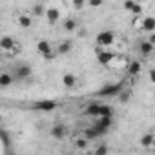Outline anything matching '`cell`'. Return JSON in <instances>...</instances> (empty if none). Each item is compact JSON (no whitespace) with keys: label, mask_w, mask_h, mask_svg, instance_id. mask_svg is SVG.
I'll return each instance as SVG.
<instances>
[{"label":"cell","mask_w":155,"mask_h":155,"mask_svg":"<svg viewBox=\"0 0 155 155\" xmlns=\"http://www.w3.org/2000/svg\"><path fill=\"white\" fill-rule=\"evenodd\" d=\"M106 153H108V146H104V144L95 150V155H106Z\"/></svg>","instance_id":"f546056e"},{"label":"cell","mask_w":155,"mask_h":155,"mask_svg":"<svg viewBox=\"0 0 155 155\" xmlns=\"http://www.w3.org/2000/svg\"><path fill=\"white\" fill-rule=\"evenodd\" d=\"M46 9H48V8H44L42 4H35V6H33V15H35V17H42V15H46Z\"/></svg>","instance_id":"d4e9b609"},{"label":"cell","mask_w":155,"mask_h":155,"mask_svg":"<svg viewBox=\"0 0 155 155\" xmlns=\"http://www.w3.org/2000/svg\"><path fill=\"white\" fill-rule=\"evenodd\" d=\"M31 73H33V69H31L29 64H18L13 69L15 81H26V79H29V77H31Z\"/></svg>","instance_id":"7a4b0ae2"},{"label":"cell","mask_w":155,"mask_h":155,"mask_svg":"<svg viewBox=\"0 0 155 155\" xmlns=\"http://www.w3.org/2000/svg\"><path fill=\"white\" fill-rule=\"evenodd\" d=\"M99 117H113V108L106 106V104H101V115Z\"/></svg>","instance_id":"603a6c76"},{"label":"cell","mask_w":155,"mask_h":155,"mask_svg":"<svg viewBox=\"0 0 155 155\" xmlns=\"http://www.w3.org/2000/svg\"><path fill=\"white\" fill-rule=\"evenodd\" d=\"M113 58H115V53H111V51L99 49V53H97V60H99L102 66H110V64L113 62Z\"/></svg>","instance_id":"52a82bcc"},{"label":"cell","mask_w":155,"mask_h":155,"mask_svg":"<svg viewBox=\"0 0 155 155\" xmlns=\"http://www.w3.org/2000/svg\"><path fill=\"white\" fill-rule=\"evenodd\" d=\"M0 139H2L4 146H8V144H9V135H8V131H6V130H2V131H0Z\"/></svg>","instance_id":"83f0119b"},{"label":"cell","mask_w":155,"mask_h":155,"mask_svg":"<svg viewBox=\"0 0 155 155\" xmlns=\"http://www.w3.org/2000/svg\"><path fill=\"white\" fill-rule=\"evenodd\" d=\"M37 49H38V53H40L44 58H49V60L57 55V51H53V48H51V44H49L48 40H38Z\"/></svg>","instance_id":"277c9868"},{"label":"cell","mask_w":155,"mask_h":155,"mask_svg":"<svg viewBox=\"0 0 155 155\" xmlns=\"http://www.w3.org/2000/svg\"><path fill=\"white\" fill-rule=\"evenodd\" d=\"M153 51H155V44H151L148 38H146V40H142V42L139 44V53H140L142 57H150Z\"/></svg>","instance_id":"9c48e42d"},{"label":"cell","mask_w":155,"mask_h":155,"mask_svg":"<svg viewBox=\"0 0 155 155\" xmlns=\"http://www.w3.org/2000/svg\"><path fill=\"white\" fill-rule=\"evenodd\" d=\"M84 137H88L90 140H95V139L101 137V133H99V130H97L95 126H91V128H86V130H84Z\"/></svg>","instance_id":"ffe728a7"},{"label":"cell","mask_w":155,"mask_h":155,"mask_svg":"<svg viewBox=\"0 0 155 155\" xmlns=\"http://www.w3.org/2000/svg\"><path fill=\"white\" fill-rule=\"evenodd\" d=\"M73 49V42H69V40H64V42H60L58 46H57V55H68L69 51Z\"/></svg>","instance_id":"9a60e30c"},{"label":"cell","mask_w":155,"mask_h":155,"mask_svg":"<svg viewBox=\"0 0 155 155\" xmlns=\"http://www.w3.org/2000/svg\"><path fill=\"white\" fill-rule=\"evenodd\" d=\"M58 18H60V9L58 8H48L46 9V20H48V24H57L58 22Z\"/></svg>","instance_id":"ba28073f"},{"label":"cell","mask_w":155,"mask_h":155,"mask_svg":"<svg viewBox=\"0 0 155 155\" xmlns=\"http://www.w3.org/2000/svg\"><path fill=\"white\" fill-rule=\"evenodd\" d=\"M84 115H90V117H99L101 115V104L93 102V104H88L86 110H84Z\"/></svg>","instance_id":"e0dca14e"},{"label":"cell","mask_w":155,"mask_h":155,"mask_svg":"<svg viewBox=\"0 0 155 155\" xmlns=\"http://www.w3.org/2000/svg\"><path fill=\"white\" fill-rule=\"evenodd\" d=\"M51 137L57 139V140L64 139V137H66V126H64V124H55V126L51 128Z\"/></svg>","instance_id":"7c38bea8"},{"label":"cell","mask_w":155,"mask_h":155,"mask_svg":"<svg viewBox=\"0 0 155 155\" xmlns=\"http://www.w3.org/2000/svg\"><path fill=\"white\" fill-rule=\"evenodd\" d=\"M86 4H88V0H71V6H73V9H77V11H81Z\"/></svg>","instance_id":"484cf974"},{"label":"cell","mask_w":155,"mask_h":155,"mask_svg":"<svg viewBox=\"0 0 155 155\" xmlns=\"http://www.w3.org/2000/svg\"><path fill=\"white\" fill-rule=\"evenodd\" d=\"M115 42V33L113 31H101L99 35H97V44L101 46V48H108V46H111Z\"/></svg>","instance_id":"3957f363"},{"label":"cell","mask_w":155,"mask_h":155,"mask_svg":"<svg viewBox=\"0 0 155 155\" xmlns=\"http://www.w3.org/2000/svg\"><path fill=\"white\" fill-rule=\"evenodd\" d=\"M88 144H90V139L88 137H79L75 139V146L79 150H88Z\"/></svg>","instance_id":"7402d4cb"},{"label":"cell","mask_w":155,"mask_h":155,"mask_svg":"<svg viewBox=\"0 0 155 155\" xmlns=\"http://www.w3.org/2000/svg\"><path fill=\"white\" fill-rule=\"evenodd\" d=\"M64 29L69 31V33L75 31V29H77V20H75V18H68V20L64 22Z\"/></svg>","instance_id":"cb8c5ba5"},{"label":"cell","mask_w":155,"mask_h":155,"mask_svg":"<svg viewBox=\"0 0 155 155\" xmlns=\"http://www.w3.org/2000/svg\"><path fill=\"white\" fill-rule=\"evenodd\" d=\"M104 4V0H88V6L90 8H101Z\"/></svg>","instance_id":"f1b7e54d"},{"label":"cell","mask_w":155,"mask_h":155,"mask_svg":"<svg viewBox=\"0 0 155 155\" xmlns=\"http://www.w3.org/2000/svg\"><path fill=\"white\" fill-rule=\"evenodd\" d=\"M57 106L58 104L55 101H38L33 104V110L35 111H53V110H57Z\"/></svg>","instance_id":"8992f818"},{"label":"cell","mask_w":155,"mask_h":155,"mask_svg":"<svg viewBox=\"0 0 155 155\" xmlns=\"http://www.w3.org/2000/svg\"><path fill=\"white\" fill-rule=\"evenodd\" d=\"M150 81L155 84V69H151V71H150Z\"/></svg>","instance_id":"4dcf8cb0"},{"label":"cell","mask_w":155,"mask_h":155,"mask_svg":"<svg viewBox=\"0 0 155 155\" xmlns=\"http://www.w3.org/2000/svg\"><path fill=\"white\" fill-rule=\"evenodd\" d=\"M13 82H15V75L13 73L4 71L2 75H0V86H2V88H9Z\"/></svg>","instance_id":"4fadbf2b"},{"label":"cell","mask_w":155,"mask_h":155,"mask_svg":"<svg viewBox=\"0 0 155 155\" xmlns=\"http://www.w3.org/2000/svg\"><path fill=\"white\" fill-rule=\"evenodd\" d=\"M0 48H2V51H15V48H17L15 38H11V37H2V40H0Z\"/></svg>","instance_id":"8fae6325"},{"label":"cell","mask_w":155,"mask_h":155,"mask_svg":"<svg viewBox=\"0 0 155 155\" xmlns=\"http://www.w3.org/2000/svg\"><path fill=\"white\" fill-rule=\"evenodd\" d=\"M140 69H142V68H140V62H139V60H131V62L128 64V73H130V75H139Z\"/></svg>","instance_id":"d6986e66"},{"label":"cell","mask_w":155,"mask_h":155,"mask_svg":"<svg viewBox=\"0 0 155 155\" xmlns=\"http://www.w3.org/2000/svg\"><path fill=\"white\" fill-rule=\"evenodd\" d=\"M62 84H64V88L73 90V88L77 86V77H75V75H71V73H66V75L62 77Z\"/></svg>","instance_id":"5bb4252c"},{"label":"cell","mask_w":155,"mask_h":155,"mask_svg":"<svg viewBox=\"0 0 155 155\" xmlns=\"http://www.w3.org/2000/svg\"><path fill=\"white\" fill-rule=\"evenodd\" d=\"M124 9L133 13V15H137V17L142 15V6L139 2H135V0H126V2H124Z\"/></svg>","instance_id":"30bf717a"},{"label":"cell","mask_w":155,"mask_h":155,"mask_svg":"<svg viewBox=\"0 0 155 155\" xmlns=\"http://www.w3.org/2000/svg\"><path fill=\"white\" fill-rule=\"evenodd\" d=\"M140 144H142L144 148H150L151 144H155V137H153L151 133H146V135L140 137Z\"/></svg>","instance_id":"44dd1931"},{"label":"cell","mask_w":155,"mask_h":155,"mask_svg":"<svg viewBox=\"0 0 155 155\" xmlns=\"http://www.w3.org/2000/svg\"><path fill=\"white\" fill-rule=\"evenodd\" d=\"M148 40H150V42H151V44H155V33H151V35H150V37H148Z\"/></svg>","instance_id":"1f68e13d"},{"label":"cell","mask_w":155,"mask_h":155,"mask_svg":"<svg viewBox=\"0 0 155 155\" xmlns=\"http://www.w3.org/2000/svg\"><path fill=\"white\" fill-rule=\"evenodd\" d=\"M17 24L20 26V28H31V24H33V18L29 17V15H18L17 17Z\"/></svg>","instance_id":"ac0fdd59"},{"label":"cell","mask_w":155,"mask_h":155,"mask_svg":"<svg viewBox=\"0 0 155 155\" xmlns=\"http://www.w3.org/2000/svg\"><path fill=\"white\" fill-rule=\"evenodd\" d=\"M124 90V84L122 82H117V84H106L104 88L99 90V97H119L120 91Z\"/></svg>","instance_id":"6da1fadb"},{"label":"cell","mask_w":155,"mask_h":155,"mask_svg":"<svg viewBox=\"0 0 155 155\" xmlns=\"http://www.w3.org/2000/svg\"><path fill=\"white\" fill-rule=\"evenodd\" d=\"M130 97H131V91H120V95H119V99H120V102H128L130 101Z\"/></svg>","instance_id":"4316f807"},{"label":"cell","mask_w":155,"mask_h":155,"mask_svg":"<svg viewBox=\"0 0 155 155\" xmlns=\"http://www.w3.org/2000/svg\"><path fill=\"white\" fill-rule=\"evenodd\" d=\"M142 31H148V33L155 31V17H144L142 18Z\"/></svg>","instance_id":"2e32d148"},{"label":"cell","mask_w":155,"mask_h":155,"mask_svg":"<svg viewBox=\"0 0 155 155\" xmlns=\"http://www.w3.org/2000/svg\"><path fill=\"white\" fill-rule=\"evenodd\" d=\"M111 124H113V117H101V119L97 120V124H93V126L99 130V133H101V137H102V135H106V133L110 131Z\"/></svg>","instance_id":"5b68a950"}]
</instances>
